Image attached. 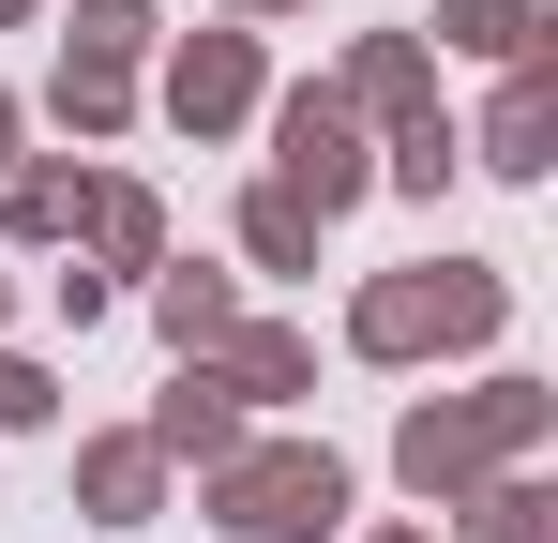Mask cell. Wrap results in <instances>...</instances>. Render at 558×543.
Listing matches in <instances>:
<instances>
[{"instance_id":"obj_2","label":"cell","mask_w":558,"mask_h":543,"mask_svg":"<svg viewBox=\"0 0 558 543\" xmlns=\"http://www.w3.org/2000/svg\"><path fill=\"white\" fill-rule=\"evenodd\" d=\"M483 317H498L483 272H453V287H377V302H363V348H423V333H483Z\"/></svg>"},{"instance_id":"obj_1","label":"cell","mask_w":558,"mask_h":543,"mask_svg":"<svg viewBox=\"0 0 558 543\" xmlns=\"http://www.w3.org/2000/svg\"><path fill=\"white\" fill-rule=\"evenodd\" d=\"M332 498H348V483H332V452H272V468H242V483H227V514H242V529H332Z\"/></svg>"},{"instance_id":"obj_5","label":"cell","mask_w":558,"mask_h":543,"mask_svg":"<svg viewBox=\"0 0 558 543\" xmlns=\"http://www.w3.org/2000/svg\"><path fill=\"white\" fill-rule=\"evenodd\" d=\"M0 136H15V121H0Z\"/></svg>"},{"instance_id":"obj_4","label":"cell","mask_w":558,"mask_h":543,"mask_svg":"<svg viewBox=\"0 0 558 543\" xmlns=\"http://www.w3.org/2000/svg\"><path fill=\"white\" fill-rule=\"evenodd\" d=\"M182 106H196V121H227V106H242V46H196V61H182Z\"/></svg>"},{"instance_id":"obj_3","label":"cell","mask_w":558,"mask_h":543,"mask_svg":"<svg viewBox=\"0 0 558 543\" xmlns=\"http://www.w3.org/2000/svg\"><path fill=\"white\" fill-rule=\"evenodd\" d=\"M287 167L317 181V212H332V196L363 181V167H348V121H332V106H287Z\"/></svg>"}]
</instances>
